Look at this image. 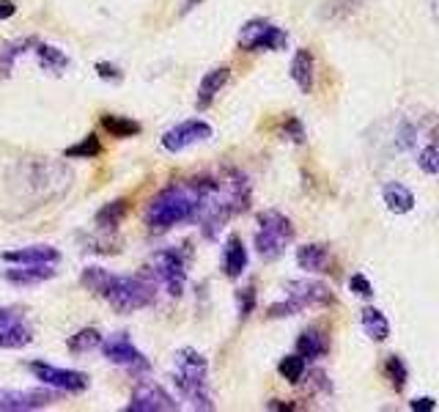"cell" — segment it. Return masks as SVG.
I'll use <instances>...</instances> for the list:
<instances>
[{
    "label": "cell",
    "instance_id": "4dcf8cb0",
    "mask_svg": "<svg viewBox=\"0 0 439 412\" xmlns=\"http://www.w3.org/2000/svg\"><path fill=\"white\" fill-rule=\"evenodd\" d=\"M385 374L387 379H390V385L395 388V391H404L406 385V376H409V371H406L404 360L398 358V355H390L385 363Z\"/></svg>",
    "mask_w": 439,
    "mask_h": 412
},
{
    "label": "cell",
    "instance_id": "83f0119b",
    "mask_svg": "<svg viewBox=\"0 0 439 412\" xmlns=\"http://www.w3.org/2000/svg\"><path fill=\"white\" fill-rule=\"evenodd\" d=\"M34 44H36V39H19V41H11V44H6V47L0 50V74L11 72L14 61H17L22 53L34 50Z\"/></svg>",
    "mask_w": 439,
    "mask_h": 412
},
{
    "label": "cell",
    "instance_id": "d6986e66",
    "mask_svg": "<svg viewBox=\"0 0 439 412\" xmlns=\"http://www.w3.org/2000/svg\"><path fill=\"white\" fill-rule=\"evenodd\" d=\"M313 55H311V50H297V55H294V61H291V80L299 86V91L302 94H311L313 91Z\"/></svg>",
    "mask_w": 439,
    "mask_h": 412
},
{
    "label": "cell",
    "instance_id": "9a60e30c",
    "mask_svg": "<svg viewBox=\"0 0 439 412\" xmlns=\"http://www.w3.org/2000/svg\"><path fill=\"white\" fill-rule=\"evenodd\" d=\"M220 267H223V275L231 278V281H236V278L247 269V248L239 236H231L228 242H226Z\"/></svg>",
    "mask_w": 439,
    "mask_h": 412
},
{
    "label": "cell",
    "instance_id": "3957f363",
    "mask_svg": "<svg viewBox=\"0 0 439 412\" xmlns=\"http://www.w3.org/2000/svg\"><path fill=\"white\" fill-rule=\"evenodd\" d=\"M105 300L116 313H135L157 300V283L146 275H113Z\"/></svg>",
    "mask_w": 439,
    "mask_h": 412
},
{
    "label": "cell",
    "instance_id": "ba28073f",
    "mask_svg": "<svg viewBox=\"0 0 439 412\" xmlns=\"http://www.w3.org/2000/svg\"><path fill=\"white\" fill-rule=\"evenodd\" d=\"M102 355H105L113 366H121L126 371H132V374H143V371H148L151 368V363L143 358V352L132 343V341L126 338V333H116V336H110V338H102Z\"/></svg>",
    "mask_w": 439,
    "mask_h": 412
},
{
    "label": "cell",
    "instance_id": "d4e9b609",
    "mask_svg": "<svg viewBox=\"0 0 439 412\" xmlns=\"http://www.w3.org/2000/svg\"><path fill=\"white\" fill-rule=\"evenodd\" d=\"M66 346H69L71 355H86V352H94V349L102 346V333L94 330V327H83V330H77V333L66 341Z\"/></svg>",
    "mask_w": 439,
    "mask_h": 412
},
{
    "label": "cell",
    "instance_id": "d6a6232c",
    "mask_svg": "<svg viewBox=\"0 0 439 412\" xmlns=\"http://www.w3.org/2000/svg\"><path fill=\"white\" fill-rule=\"evenodd\" d=\"M236 303H239V316L247 319L256 308V286H245L236 291Z\"/></svg>",
    "mask_w": 439,
    "mask_h": 412
},
{
    "label": "cell",
    "instance_id": "8992f818",
    "mask_svg": "<svg viewBox=\"0 0 439 412\" xmlns=\"http://www.w3.org/2000/svg\"><path fill=\"white\" fill-rule=\"evenodd\" d=\"M288 44V34L272 25L269 19H247L239 31V47L247 53H256V50H272V53H281Z\"/></svg>",
    "mask_w": 439,
    "mask_h": 412
},
{
    "label": "cell",
    "instance_id": "f35d334b",
    "mask_svg": "<svg viewBox=\"0 0 439 412\" xmlns=\"http://www.w3.org/2000/svg\"><path fill=\"white\" fill-rule=\"evenodd\" d=\"M412 410L431 412V410H437V401H434L431 396H420V398H415V401H412Z\"/></svg>",
    "mask_w": 439,
    "mask_h": 412
},
{
    "label": "cell",
    "instance_id": "5b68a950",
    "mask_svg": "<svg viewBox=\"0 0 439 412\" xmlns=\"http://www.w3.org/2000/svg\"><path fill=\"white\" fill-rule=\"evenodd\" d=\"M148 278L157 283V288H165L171 297H181L184 286H187V261H184V256L173 251V248L157 251L148 258Z\"/></svg>",
    "mask_w": 439,
    "mask_h": 412
},
{
    "label": "cell",
    "instance_id": "2e32d148",
    "mask_svg": "<svg viewBox=\"0 0 439 412\" xmlns=\"http://www.w3.org/2000/svg\"><path fill=\"white\" fill-rule=\"evenodd\" d=\"M231 77V69L228 66H217V69H211V72L203 74V80H201V86H198V110H206L211 105V99L220 94V89L228 83Z\"/></svg>",
    "mask_w": 439,
    "mask_h": 412
},
{
    "label": "cell",
    "instance_id": "8fae6325",
    "mask_svg": "<svg viewBox=\"0 0 439 412\" xmlns=\"http://www.w3.org/2000/svg\"><path fill=\"white\" fill-rule=\"evenodd\" d=\"M58 401L55 391H3L0 388V410L3 412H31L44 410Z\"/></svg>",
    "mask_w": 439,
    "mask_h": 412
},
{
    "label": "cell",
    "instance_id": "30bf717a",
    "mask_svg": "<svg viewBox=\"0 0 439 412\" xmlns=\"http://www.w3.org/2000/svg\"><path fill=\"white\" fill-rule=\"evenodd\" d=\"M209 138H214L211 124L201 121V119H190V121H181V124L171 126V129L162 135V149L171 151V154H178V151H184L187 146L203 144V141H209Z\"/></svg>",
    "mask_w": 439,
    "mask_h": 412
},
{
    "label": "cell",
    "instance_id": "cb8c5ba5",
    "mask_svg": "<svg viewBox=\"0 0 439 412\" xmlns=\"http://www.w3.org/2000/svg\"><path fill=\"white\" fill-rule=\"evenodd\" d=\"M363 330L370 341H387L390 338V322L379 308H365L363 311Z\"/></svg>",
    "mask_w": 439,
    "mask_h": 412
},
{
    "label": "cell",
    "instance_id": "7a4b0ae2",
    "mask_svg": "<svg viewBox=\"0 0 439 412\" xmlns=\"http://www.w3.org/2000/svg\"><path fill=\"white\" fill-rule=\"evenodd\" d=\"M171 379H173L181 401H187L193 410H214V401L209 396V360L201 352L178 349Z\"/></svg>",
    "mask_w": 439,
    "mask_h": 412
},
{
    "label": "cell",
    "instance_id": "e575fe53",
    "mask_svg": "<svg viewBox=\"0 0 439 412\" xmlns=\"http://www.w3.org/2000/svg\"><path fill=\"white\" fill-rule=\"evenodd\" d=\"M283 135L291 141V144H305V126L299 124V119H288L283 124Z\"/></svg>",
    "mask_w": 439,
    "mask_h": 412
},
{
    "label": "cell",
    "instance_id": "9c48e42d",
    "mask_svg": "<svg viewBox=\"0 0 439 412\" xmlns=\"http://www.w3.org/2000/svg\"><path fill=\"white\" fill-rule=\"evenodd\" d=\"M28 368L34 371V376L39 382L50 385L61 393H83L88 388V374L83 371H71V368H58V366H50V363H41V360H34L28 363Z\"/></svg>",
    "mask_w": 439,
    "mask_h": 412
},
{
    "label": "cell",
    "instance_id": "ffe728a7",
    "mask_svg": "<svg viewBox=\"0 0 439 412\" xmlns=\"http://www.w3.org/2000/svg\"><path fill=\"white\" fill-rule=\"evenodd\" d=\"M297 264L305 272H324L330 267V251L327 245H302L297 251Z\"/></svg>",
    "mask_w": 439,
    "mask_h": 412
},
{
    "label": "cell",
    "instance_id": "60d3db41",
    "mask_svg": "<svg viewBox=\"0 0 439 412\" xmlns=\"http://www.w3.org/2000/svg\"><path fill=\"white\" fill-rule=\"evenodd\" d=\"M431 138H434V144H439V124L431 129Z\"/></svg>",
    "mask_w": 439,
    "mask_h": 412
},
{
    "label": "cell",
    "instance_id": "7402d4cb",
    "mask_svg": "<svg viewBox=\"0 0 439 412\" xmlns=\"http://www.w3.org/2000/svg\"><path fill=\"white\" fill-rule=\"evenodd\" d=\"M126 209H129V201H126V198H116V201L105 204V206L96 212V228H99V231H116V228L121 226Z\"/></svg>",
    "mask_w": 439,
    "mask_h": 412
},
{
    "label": "cell",
    "instance_id": "b9f144b4",
    "mask_svg": "<svg viewBox=\"0 0 439 412\" xmlns=\"http://www.w3.org/2000/svg\"><path fill=\"white\" fill-rule=\"evenodd\" d=\"M434 14H437V19H439V0H434Z\"/></svg>",
    "mask_w": 439,
    "mask_h": 412
},
{
    "label": "cell",
    "instance_id": "f1b7e54d",
    "mask_svg": "<svg viewBox=\"0 0 439 412\" xmlns=\"http://www.w3.org/2000/svg\"><path fill=\"white\" fill-rule=\"evenodd\" d=\"M64 154H66L69 160H94V157L102 154V144H99L96 135H88V138H83V144L69 146Z\"/></svg>",
    "mask_w": 439,
    "mask_h": 412
},
{
    "label": "cell",
    "instance_id": "603a6c76",
    "mask_svg": "<svg viewBox=\"0 0 439 412\" xmlns=\"http://www.w3.org/2000/svg\"><path fill=\"white\" fill-rule=\"evenodd\" d=\"M34 341V330L28 324L14 322L0 327V349H22Z\"/></svg>",
    "mask_w": 439,
    "mask_h": 412
},
{
    "label": "cell",
    "instance_id": "6da1fadb",
    "mask_svg": "<svg viewBox=\"0 0 439 412\" xmlns=\"http://www.w3.org/2000/svg\"><path fill=\"white\" fill-rule=\"evenodd\" d=\"M198 209H201L198 181H176L171 187L159 190L157 196L148 201L143 220L154 233H165L173 226L198 220Z\"/></svg>",
    "mask_w": 439,
    "mask_h": 412
},
{
    "label": "cell",
    "instance_id": "836d02e7",
    "mask_svg": "<svg viewBox=\"0 0 439 412\" xmlns=\"http://www.w3.org/2000/svg\"><path fill=\"white\" fill-rule=\"evenodd\" d=\"M349 288L354 291V294H357V297H365V300H368V297H373V286H370V281L365 278V275H363V272L351 275V278H349Z\"/></svg>",
    "mask_w": 439,
    "mask_h": 412
},
{
    "label": "cell",
    "instance_id": "4fadbf2b",
    "mask_svg": "<svg viewBox=\"0 0 439 412\" xmlns=\"http://www.w3.org/2000/svg\"><path fill=\"white\" fill-rule=\"evenodd\" d=\"M0 258L6 264H58L61 253L50 245H28V248H19V251H3Z\"/></svg>",
    "mask_w": 439,
    "mask_h": 412
},
{
    "label": "cell",
    "instance_id": "5bb4252c",
    "mask_svg": "<svg viewBox=\"0 0 439 412\" xmlns=\"http://www.w3.org/2000/svg\"><path fill=\"white\" fill-rule=\"evenodd\" d=\"M3 278L14 286H36L55 278L53 264H14V269H3Z\"/></svg>",
    "mask_w": 439,
    "mask_h": 412
},
{
    "label": "cell",
    "instance_id": "4316f807",
    "mask_svg": "<svg viewBox=\"0 0 439 412\" xmlns=\"http://www.w3.org/2000/svg\"><path fill=\"white\" fill-rule=\"evenodd\" d=\"M83 286L91 291V294H96V297H105L107 288H110V281H113V272H107L102 267H88L83 269Z\"/></svg>",
    "mask_w": 439,
    "mask_h": 412
},
{
    "label": "cell",
    "instance_id": "ab89813d",
    "mask_svg": "<svg viewBox=\"0 0 439 412\" xmlns=\"http://www.w3.org/2000/svg\"><path fill=\"white\" fill-rule=\"evenodd\" d=\"M17 14V3L14 0H0V19H9Z\"/></svg>",
    "mask_w": 439,
    "mask_h": 412
},
{
    "label": "cell",
    "instance_id": "1f68e13d",
    "mask_svg": "<svg viewBox=\"0 0 439 412\" xmlns=\"http://www.w3.org/2000/svg\"><path fill=\"white\" fill-rule=\"evenodd\" d=\"M418 165H420L425 174H439V144L425 146L420 154H418Z\"/></svg>",
    "mask_w": 439,
    "mask_h": 412
},
{
    "label": "cell",
    "instance_id": "74e56055",
    "mask_svg": "<svg viewBox=\"0 0 439 412\" xmlns=\"http://www.w3.org/2000/svg\"><path fill=\"white\" fill-rule=\"evenodd\" d=\"M14 322H22L19 311H14V308H0V327H6V324H14Z\"/></svg>",
    "mask_w": 439,
    "mask_h": 412
},
{
    "label": "cell",
    "instance_id": "e0dca14e",
    "mask_svg": "<svg viewBox=\"0 0 439 412\" xmlns=\"http://www.w3.org/2000/svg\"><path fill=\"white\" fill-rule=\"evenodd\" d=\"M382 198H385L387 209L393 212V215H406V212H412V206H415V196H412V190L401 184V181H387L385 190H382Z\"/></svg>",
    "mask_w": 439,
    "mask_h": 412
},
{
    "label": "cell",
    "instance_id": "277c9868",
    "mask_svg": "<svg viewBox=\"0 0 439 412\" xmlns=\"http://www.w3.org/2000/svg\"><path fill=\"white\" fill-rule=\"evenodd\" d=\"M294 239V226L278 209H266L258 215V231H256V251L263 261L281 258L286 245Z\"/></svg>",
    "mask_w": 439,
    "mask_h": 412
},
{
    "label": "cell",
    "instance_id": "484cf974",
    "mask_svg": "<svg viewBox=\"0 0 439 412\" xmlns=\"http://www.w3.org/2000/svg\"><path fill=\"white\" fill-rule=\"evenodd\" d=\"M102 129L110 132L113 138H135L141 132V124L126 119V116H110L107 113V116H102Z\"/></svg>",
    "mask_w": 439,
    "mask_h": 412
},
{
    "label": "cell",
    "instance_id": "44dd1931",
    "mask_svg": "<svg viewBox=\"0 0 439 412\" xmlns=\"http://www.w3.org/2000/svg\"><path fill=\"white\" fill-rule=\"evenodd\" d=\"M330 341L321 330H305L297 338V355H302L305 360H318L327 355Z\"/></svg>",
    "mask_w": 439,
    "mask_h": 412
},
{
    "label": "cell",
    "instance_id": "8d00e7d4",
    "mask_svg": "<svg viewBox=\"0 0 439 412\" xmlns=\"http://www.w3.org/2000/svg\"><path fill=\"white\" fill-rule=\"evenodd\" d=\"M308 385H311L313 391H324V393H330V391H333V385H330V379H327L324 371H311V376H308Z\"/></svg>",
    "mask_w": 439,
    "mask_h": 412
},
{
    "label": "cell",
    "instance_id": "52a82bcc",
    "mask_svg": "<svg viewBox=\"0 0 439 412\" xmlns=\"http://www.w3.org/2000/svg\"><path fill=\"white\" fill-rule=\"evenodd\" d=\"M173 410H178V401L162 385H157L154 379H141L132 388L129 404H126V412H173Z\"/></svg>",
    "mask_w": 439,
    "mask_h": 412
},
{
    "label": "cell",
    "instance_id": "7c38bea8",
    "mask_svg": "<svg viewBox=\"0 0 439 412\" xmlns=\"http://www.w3.org/2000/svg\"><path fill=\"white\" fill-rule=\"evenodd\" d=\"M286 297L297 305L299 311L302 308H321V305L335 303L330 286H324L318 281H291V283H286Z\"/></svg>",
    "mask_w": 439,
    "mask_h": 412
},
{
    "label": "cell",
    "instance_id": "d590c367",
    "mask_svg": "<svg viewBox=\"0 0 439 412\" xmlns=\"http://www.w3.org/2000/svg\"><path fill=\"white\" fill-rule=\"evenodd\" d=\"M96 74L102 77V80H110V83H118L123 77V72L118 66H113V64H107V61H99L96 64Z\"/></svg>",
    "mask_w": 439,
    "mask_h": 412
},
{
    "label": "cell",
    "instance_id": "f546056e",
    "mask_svg": "<svg viewBox=\"0 0 439 412\" xmlns=\"http://www.w3.org/2000/svg\"><path fill=\"white\" fill-rule=\"evenodd\" d=\"M278 371H281L283 379H288L291 385H297V382H302V376H305V358L302 355H288V358L281 360Z\"/></svg>",
    "mask_w": 439,
    "mask_h": 412
},
{
    "label": "cell",
    "instance_id": "ac0fdd59",
    "mask_svg": "<svg viewBox=\"0 0 439 412\" xmlns=\"http://www.w3.org/2000/svg\"><path fill=\"white\" fill-rule=\"evenodd\" d=\"M34 53H36V58H39V66H41L44 72L64 74L69 69V55L64 53V50H58V47H53V44H44V41L36 39Z\"/></svg>",
    "mask_w": 439,
    "mask_h": 412
}]
</instances>
